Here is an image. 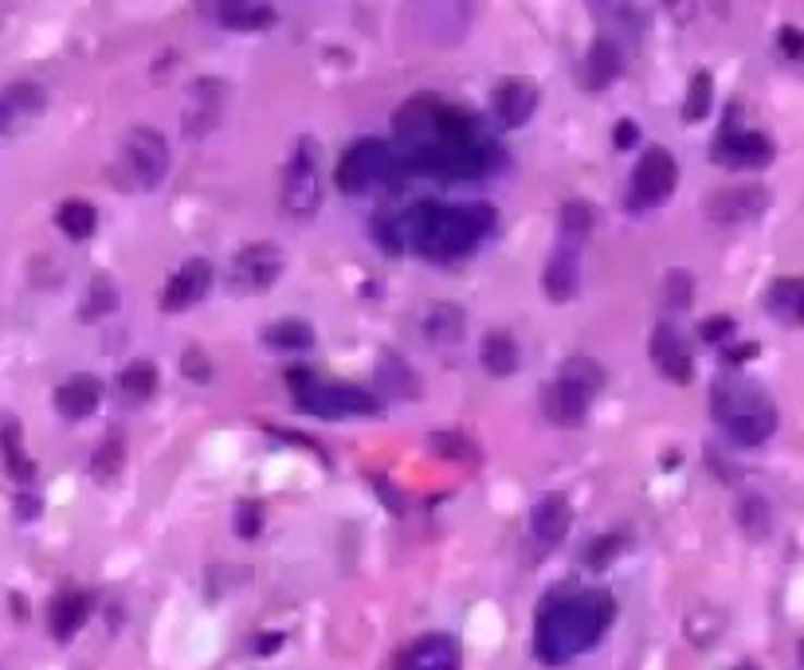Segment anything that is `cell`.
Here are the masks:
<instances>
[{
  "mask_svg": "<svg viewBox=\"0 0 804 670\" xmlns=\"http://www.w3.org/2000/svg\"><path fill=\"white\" fill-rule=\"evenodd\" d=\"M392 134H397V157L412 173L471 181L495 166V146L479 122L440 95H412L392 114Z\"/></svg>",
  "mask_w": 804,
  "mask_h": 670,
  "instance_id": "cell-1",
  "label": "cell"
},
{
  "mask_svg": "<svg viewBox=\"0 0 804 670\" xmlns=\"http://www.w3.org/2000/svg\"><path fill=\"white\" fill-rule=\"evenodd\" d=\"M617 620V600L605 588H569L546 596L534 616V655L546 667H565L593 651Z\"/></svg>",
  "mask_w": 804,
  "mask_h": 670,
  "instance_id": "cell-2",
  "label": "cell"
},
{
  "mask_svg": "<svg viewBox=\"0 0 804 670\" xmlns=\"http://www.w3.org/2000/svg\"><path fill=\"white\" fill-rule=\"evenodd\" d=\"M495 228V216L487 208H455V205H416L404 216V240L412 252L431 263L467 259L479 247L483 235Z\"/></svg>",
  "mask_w": 804,
  "mask_h": 670,
  "instance_id": "cell-3",
  "label": "cell"
},
{
  "mask_svg": "<svg viewBox=\"0 0 804 670\" xmlns=\"http://www.w3.org/2000/svg\"><path fill=\"white\" fill-rule=\"evenodd\" d=\"M710 416L738 447H762L777 431V404L745 377H718L710 389Z\"/></svg>",
  "mask_w": 804,
  "mask_h": 670,
  "instance_id": "cell-4",
  "label": "cell"
},
{
  "mask_svg": "<svg viewBox=\"0 0 804 670\" xmlns=\"http://www.w3.org/2000/svg\"><path fill=\"white\" fill-rule=\"evenodd\" d=\"M600 389H605V369H600V361L577 353V357H569L558 369V377L541 389V412H546V419L549 424H558V428H581L588 409H593V400L600 397Z\"/></svg>",
  "mask_w": 804,
  "mask_h": 670,
  "instance_id": "cell-5",
  "label": "cell"
},
{
  "mask_svg": "<svg viewBox=\"0 0 804 670\" xmlns=\"http://www.w3.org/2000/svg\"><path fill=\"white\" fill-rule=\"evenodd\" d=\"M169 161H173V154H169L166 134L154 126H134L122 137V146H118L110 181L122 193H149V188H157L166 181Z\"/></svg>",
  "mask_w": 804,
  "mask_h": 670,
  "instance_id": "cell-6",
  "label": "cell"
},
{
  "mask_svg": "<svg viewBox=\"0 0 804 670\" xmlns=\"http://www.w3.org/2000/svg\"><path fill=\"white\" fill-rule=\"evenodd\" d=\"M294 404L318 419H365L381 416V397L345 380H314L294 373Z\"/></svg>",
  "mask_w": 804,
  "mask_h": 670,
  "instance_id": "cell-7",
  "label": "cell"
},
{
  "mask_svg": "<svg viewBox=\"0 0 804 670\" xmlns=\"http://www.w3.org/2000/svg\"><path fill=\"white\" fill-rule=\"evenodd\" d=\"M401 157L389 142L381 137H362V142H353L350 149L342 154L338 161V188L345 196H365V193H377V188H389L397 176H401Z\"/></svg>",
  "mask_w": 804,
  "mask_h": 670,
  "instance_id": "cell-8",
  "label": "cell"
},
{
  "mask_svg": "<svg viewBox=\"0 0 804 670\" xmlns=\"http://www.w3.org/2000/svg\"><path fill=\"white\" fill-rule=\"evenodd\" d=\"M318 205H322V154H318V142L303 137L283 169L279 208L291 220H310L318 212Z\"/></svg>",
  "mask_w": 804,
  "mask_h": 670,
  "instance_id": "cell-9",
  "label": "cell"
},
{
  "mask_svg": "<svg viewBox=\"0 0 804 670\" xmlns=\"http://www.w3.org/2000/svg\"><path fill=\"white\" fill-rule=\"evenodd\" d=\"M675 185H679V166H675V157H671V149L651 146L636 161V169H632L628 205L636 208V212H644V208H659L667 196L675 193Z\"/></svg>",
  "mask_w": 804,
  "mask_h": 670,
  "instance_id": "cell-10",
  "label": "cell"
},
{
  "mask_svg": "<svg viewBox=\"0 0 804 670\" xmlns=\"http://www.w3.org/2000/svg\"><path fill=\"white\" fill-rule=\"evenodd\" d=\"M283 275V247L259 240L240 247L228 267V287L232 294H267Z\"/></svg>",
  "mask_w": 804,
  "mask_h": 670,
  "instance_id": "cell-11",
  "label": "cell"
},
{
  "mask_svg": "<svg viewBox=\"0 0 804 670\" xmlns=\"http://www.w3.org/2000/svg\"><path fill=\"white\" fill-rule=\"evenodd\" d=\"M471 9L475 0H416V32H421L428 44H440V48H451L460 44L471 28Z\"/></svg>",
  "mask_w": 804,
  "mask_h": 670,
  "instance_id": "cell-12",
  "label": "cell"
},
{
  "mask_svg": "<svg viewBox=\"0 0 804 670\" xmlns=\"http://www.w3.org/2000/svg\"><path fill=\"white\" fill-rule=\"evenodd\" d=\"M710 157H715L722 169H765L773 161V142H769L762 130L726 126L722 134L715 137Z\"/></svg>",
  "mask_w": 804,
  "mask_h": 670,
  "instance_id": "cell-13",
  "label": "cell"
},
{
  "mask_svg": "<svg viewBox=\"0 0 804 670\" xmlns=\"http://www.w3.org/2000/svg\"><path fill=\"white\" fill-rule=\"evenodd\" d=\"M200 12L224 32H267L279 20L271 0H205Z\"/></svg>",
  "mask_w": 804,
  "mask_h": 670,
  "instance_id": "cell-14",
  "label": "cell"
},
{
  "mask_svg": "<svg viewBox=\"0 0 804 670\" xmlns=\"http://www.w3.org/2000/svg\"><path fill=\"white\" fill-rule=\"evenodd\" d=\"M647 353H651V365L663 373L667 380L675 385H686L695 377V361H691V345H686L683 333L671 326V321H659L651 330V341H647Z\"/></svg>",
  "mask_w": 804,
  "mask_h": 670,
  "instance_id": "cell-15",
  "label": "cell"
},
{
  "mask_svg": "<svg viewBox=\"0 0 804 670\" xmlns=\"http://www.w3.org/2000/svg\"><path fill=\"white\" fill-rule=\"evenodd\" d=\"M212 263L208 259H188L181 271H173V279L166 282V291H161V310L166 314H181L188 306L205 299L212 291Z\"/></svg>",
  "mask_w": 804,
  "mask_h": 670,
  "instance_id": "cell-16",
  "label": "cell"
},
{
  "mask_svg": "<svg viewBox=\"0 0 804 670\" xmlns=\"http://www.w3.org/2000/svg\"><path fill=\"white\" fill-rule=\"evenodd\" d=\"M534 110H538V87L529 78H502L499 87L490 90V114L499 118V126H526Z\"/></svg>",
  "mask_w": 804,
  "mask_h": 670,
  "instance_id": "cell-17",
  "label": "cell"
},
{
  "mask_svg": "<svg viewBox=\"0 0 804 670\" xmlns=\"http://www.w3.org/2000/svg\"><path fill=\"white\" fill-rule=\"evenodd\" d=\"M541 287H546L549 302H569L581 291V247L561 240L549 255L546 271H541Z\"/></svg>",
  "mask_w": 804,
  "mask_h": 670,
  "instance_id": "cell-18",
  "label": "cell"
},
{
  "mask_svg": "<svg viewBox=\"0 0 804 670\" xmlns=\"http://www.w3.org/2000/svg\"><path fill=\"white\" fill-rule=\"evenodd\" d=\"M769 205V193L765 188H726V193L710 196V205H706V216L722 228H738V223H750L765 212Z\"/></svg>",
  "mask_w": 804,
  "mask_h": 670,
  "instance_id": "cell-19",
  "label": "cell"
},
{
  "mask_svg": "<svg viewBox=\"0 0 804 670\" xmlns=\"http://www.w3.org/2000/svg\"><path fill=\"white\" fill-rule=\"evenodd\" d=\"M569 525H573V510H569L565 495H541L529 510V534L541 549H553L569 537Z\"/></svg>",
  "mask_w": 804,
  "mask_h": 670,
  "instance_id": "cell-20",
  "label": "cell"
},
{
  "mask_svg": "<svg viewBox=\"0 0 804 670\" xmlns=\"http://www.w3.org/2000/svg\"><path fill=\"white\" fill-rule=\"evenodd\" d=\"M220 110H224V87L216 78H200L181 110V126L188 137H205L220 122Z\"/></svg>",
  "mask_w": 804,
  "mask_h": 670,
  "instance_id": "cell-21",
  "label": "cell"
},
{
  "mask_svg": "<svg viewBox=\"0 0 804 670\" xmlns=\"http://www.w3.org/2000/svg\"><path fill=\"white\" fill-rule=\"evenodd\" d=\"M397 670H460V647L451 635H421L401 651Z\"/></svg>",
  "mask_w": 804,
  "mask_h": 670,
  "instance_id": "cell-22",
  "label": "cell"
},
{
  "mask_svg": "<svg viewBox=\"0 0 804 670\" xmlns=\"http://www.w3.org/2000/svg\"><path fill=\"white\" fill-rule=\"evenodd\" d=\"M463 330H467V314H463L455 302H431V306H424L421 333L428 345L451 350V345H460L463 341Z\"/></svg>",
  "mask_w": 804,
  "mask_h": 670,
  "instance_id": "cell-23",
  "label": "cell"
},
{
  "mask_svg": "<svg viewBox=\"0 0 804 670\" xmlns=\"http://www.w3.org/2000/svg\"><path fill=\"white\" fill-rule=\"evenodd\" d=\"M102 404V380L90 373H75L56 389V409L68 419H87Z\"/></svg>",
  "mask_w": 804,
  "mask_h": 670,
  "instance_id": "cell-24",
  "label": "cell"
},
{
  "mask_svg": "<svg viewBox=\"0 0 804 670\" xmlns=\"http://www.w3.org/2000/svg\"><path fill=\"white\" fill-rule=\"evenodd\" d=\"M90 608H95V600H90V593H83V588H68V593H59L56 600H51V612H48L51 635H56L59 643L75 639L78 628L87 623Z\"/></svg>",
  "mask_w": 804,
  "mask_h": 670,
  "instance_id": "cell-25",
  "label": "cell"
},
{
  "mask_svg": "<svg viewBox=\"0 0 804 670\" xmlns=\"http://www.w3.org/2000/svg\"><path fill=\"white\" fill-rule=\"evenodd\" d=\"M620 71H624V51H620V44L612 36H600L597 44L588 48L585 63H581V83H585L588 90H605Z\"/></svg>",
  "mask_w": 804,
  "mask_h": 670,
  "instance_id": "cell-26",
  "label": "cell"
},
{
  "mask_svg": "<svg viewBox=\"0 0 804 670\" xmlns=\"http://www.w3.org/2000/svg\"><path fill=\"white\" fill-rule=\"evenodd\" d=\"M765 310L784 326H804V279H777L765 294Z\"/></svg>",
  "mask_w": 804,
  "mask_h": 670,
  "instance_id": "cell-27",
  "label": "cell"
},
{
  "mask_svg": "<svg viewBox=\"0 0 804 670\" xmlns=\"http://www.w3.org/2000/svg\"><path fill=\"white\" fill-rule=\"evenodd\" d=\"M377 385H381V392H389V397H397V400L421 397V377H416L409 361H401L397 353H385L381 357V365H377Z\"/></svg>",
  "mask_w": 804,
  "mask_h": 670,
  "instance_id": "cell-28",
  "label": "cell"
},
{
  "mask_svg": "<svg viewBox=\"0 0 804 670\" xmlns=\"http://www.w3.org/2000/svg\"><path fill=\"white\" fill-rule=\"evenodd\" d=\"M479 361L490 377H510L519 369V341L510 338L507 330H490L479 345Z\"/></svg>",
  "mask_w": 804,
  "mask_h": 670,
  "instance_id": "cell-29",
  "label": "cell"
},
{
  "mask_svg": "<svg viewBox=\"0 0 804 670\" xmlns=\"http://www.w3.org/2000/svg\"><path fill=\"white\" fill-rule=\"evenodd\" d=\"M264 345L275 353H303L314 345V330L303 318H279L264 330Z\"/></svg>",
  "mask_w": 804,
  "mask_h": 670,
  "instance_id": "cell-30",
  "label": "cell"
},
{
  "mask_svg": "<svg viewBox=\"0 0 804 670\" xmlns=\"http://www.w3.org/2000/svg\"><path fill=\"white\" fill-rule=\"evenodd\" d=\"M56 223L63 228V235H68V240H87V235H95V228H98V212H95V205H87V200H75V196H71V200H63V205H59Z\"/></svg>",
  "mask_w": 804,
  "mask_h": 670,
  "instance_id": "cell-31",
  "label": "cell"
},
{
  "mask_svg": "<svg viewBox=\"0 0 804 670\" xmlns=\"http://www.w3.org/2000/svg\"><path fill=\"white\" fill-rule=\"evenodd\" d=\"M118 389L130 400H149L157 392V365H149V361H130L126 369H122V377H118Z\"/></svg>",
  "mask_w": 804,
  "mask_h": 670,
  "instance_id": "cell-32",
  "label": "cell"
},
{
  "mask_svg": "<svg viewBox=\"0 0 804 670\" xmlns=\"http://www.w3.org/2000/svg\"><path fill=\"white\" fill-rule=\"evenodd\" d=\"M558 223H561V240L565 243H585L588 235H593V223H597V212H593V208L588 205H581V200H569L565 208H561V216H558Z\"/></svg>",
  "mask_w": 804,
  "mask_h": 670,
  "instance_id": "cell-33",
  "label": "cell"
},
{
  "mask_svg": "<svg viewBox=\"0 0 804 670\" xmlns=\"http://www.w3.org/2000/svg\"><path fill=\"white\" fill-rule=\"evenodd\" d=\"M122 463H126L122 439H118V436H107V439H102V443L95 447V455H90V475H95L98 483H110V478H118Z\"/></svg>",
  "mask_w": 804,
  "mask_h": 670,
  "instance_id": "cell-34",
  "label": "cell"
},
{
  "mask_svg": "<svg viewBox=\"0 0 804 670\" xmlns=\"http://www.w3.org/2000/svg\"><path fill=\"white\" fill-rule=\"evenodd\" d=\"M114 310H118V287L107 279V275H98V279L90 282L87 299H83V318L98 321V318H107V314H114Z\"/></svg>",
  "mask_w": 804,
  "mask_h": 670,
  "instance_id": "cell-35",
  "label": "cell"
},
{
  "mask_svg": "<svg viewBox=\"0 0 804 670\" xmlns=\"http://www.w3.org/2000/svg\"><path fill=\"white\" fill-rule=\"evenodd\" d=\"M710 102H715V78L706 75V71H698V75L691 78V87H686L683 118L686 122H703V118L710 114Z\"/></svg>",
  "mask_w": 804,
  "mask_h": 670,
  "instance_id": "cell-36",
  "label": "cell"
},
{
  "mask_svg": "<svg viewBox=\"0 0 804 670\" xmlns=\"http://www.w3.org/2000/svg\"><path fill=\"white\" fill-rule=\"evenodd\" d=\"M0 447H4V463H9V471L20 478V483H28L32 478V459L24 455V443H20V428L16 424H4L0 428Z\"/></svg>",
  "mask_w": 804,
  "mask_h": 670,
  "instance_id": "cell-37",
  "label": "cell"
},
{
  "mask_svg": "<svg viewBox=\"0 0 804 670\" xmlns=\"http://www.w3.org/2000/svg\"><path fill=\"white\" fill-rule=\"evenodd\" d=\"M4 107L12 110V114H39L44 110V90L36 87V83H12L9 90H4Z\"/></svg>",
  "mask_w": 804,
  "mask_h": 670,
  "instance_id": "cell-38",
  "label": "cell"
},
{
  "mask_svg": "<svg viewBox=\"0 0 804 670\" xmlns=\"http://www.w3.org/2000/svg\"><path fill=\"white\" fill-rule=\"evenodd\" d=\"M373 235H377V243H381L385 252H401L404 247V223L397 220V216H377V220H373Z\"/></svg>",
  "mask_w": 804,
  "mask_h": 670,
  "instance_id": "cell-39",
  "label": "cell"
},
{
  "mask_svg": "<svg viewBox=\"0 0 804 670\" xmlns=\"http://www.w3.org/2000/svg\"><path fill=\"white\" fill-rule=\"evenodd\" d=\"M620 549H624V537H617V534L600 537L593 549H585V564H593V569H608V561H612Z\"/></svg>",
  "mask_w": 804,
  "mask_h": 670,
  "instance_id": "cell-40",
  "label": "cell"
},
{
  "mask_svg": "<svg viewBox=\"0 0 804 670\" xmlns=\"http://www.w3.org/2000/svg\"><path fill=\"white\" fill-rule=\"evenodd\" d=\"M742 525L754 537H762L769 529V510H765L762 498H742Z\"/></svg>",
  "mask_w": 804,
  "mask_h": 670,
  "instance_id": "cell-41",
  "label": "cell"
},
{
  "mask_svg": "<svg viewBox=\"0 0 804 670\" xmlns=\"http://www.w3.org/2000/svg\"><path fill=\"white\" fill-rule=\"evenodd\" d=\"M663 287H667V302H671L675 310H686V306H691V287H695V282H691L686 271H671Z\"/></svg>",
  "mask_w": 804,
  "mask_h": 670,
  "instance_id": "cell-42",
  "label": "cell"
},
{
  "mask_svg": "<svg viewBox=\"0 0 804 670\" xmlns=\"http://www.w3.org/2000/svg\"><path fill=\"white\" fill-rule=\"evenodd\" d=\"M777 48L789 59H804V32L793 28V24H784V28L777 32Z\"/></svg>",
  "mask_w": 804,
  "mask_h": 670,
  "instance_id": "cell-43",
  "label": "cell"
},
{
  "mask_svg": "<svg viewBox=\"0 0 804 670\" xmlns=\"http://www.w3.org/2000/svg\"><path fill=\"white\" fill-rule=\"evenodd\" d=\"M431 447L443 451V455H451V459H471V443L460 436H431Z\"/></svg>",
  "mask_w": 804,
  "mask_h": 670,
  "instance_id": "cell-44",
  "label": "cell"
},
{
  "mask_svg": "<svg viewBox=\"0 0 804 670\" xmlns=\"http://www.w3.org/2000/svg\"><path fill=\"white\" fill-rule=\"evenodd\" d=\"M235 529H240V537H255V534H259V505H255V502L240 505V514H235Z\"/></svg>",
  "mask_w": 804,
  "mask_h": 670,
  "instance_id": "cell-45",
  "label": "cell"
},
{
  "mask_svg": "<svg viewBox=\"0 0 804 670\" xmlns=\"http://www.w3.org/2000/svg\"><path fill=\"white\" fill-rule=\"evenodd\" d=\"M730 333H734V321H730V318H710L703 326V338L706 341H722V338H730Z\"/></svg>",
  "mask_w": 804,
  "mask_h": 670,
  "instance_id": "cell-46",
  "label": "cell"
},
{
  "mask_svg": "<svg viewBox=\"0 0 804 670\" xmlns=\"http://www.w3.org/2000/svg\"><path fill=\"white\" fill-rule=\"evenodd\" d=\"M636 137H639L636 122H620L617 134H612V142H617L620 149H628V146H636Z\"/></svg>",
  "mask_w": 804,
  "mask_h": 670,
  "instance_id": "cell-47",
  "label": "cell"
},
{
  "mask_svg": "<svg viewBox=\"0 0 804 670\" xmlns=\"http://www.w3.org/2000/svg\"><path fill=\"white\" fill-rule=\"evenodd\" d=\"M12 122H16V114H12V110L4 107V98H0V134H4V130H9Z\"/></svg>",
  "mask_w": 804,
  "mask_h": 670,
  "instance_id": "cell-48",
  "label": "cell"
},
{
  "mask_svg": "<svg viewBox=\"0 0 804 670\" xmlns=\"http://www.w3.org/2000/svg\"><path fill=\"white\" fill-rule=\"evenodd\" d=\"M738 670H757V667H750V662H745V667H738Z\"/></svg>",
  "mask_w": 804,
  "mask_h": 670,
  "instance_id": "cell-49",
  "label": "cell"
},
{
  "mask_svg": "<svg viewBox=\"0 0 804 670\" xmlns=\"http://www.w3.org/2000/svg\"><path fill=\"white\" fill-rule=\"evenodd\" d=\"M801 667H804V643H801Z\"/></svg>",
  "mask_w": 804,
  "mask_h": 670,
  "instance_id": "cell-50",
  "label": "cell"
}]
</instances>
